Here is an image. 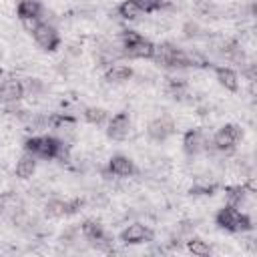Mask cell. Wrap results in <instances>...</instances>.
I'll use <instances>...</instances> for the list:
<instances>
[{"instance_id":"obj_1","label":"cell","mask_w":257,"mask_h":257,"mask_svg":"<svg viewBox=\"0 0 257 257\" xmlns=\"http://www.w3.org/2000/svg\"><path fill=\"white\" fill-rule=\"evenodd\" d=\"M24 151L34 155L36 159H58V161H68V145L54 137V135H32L24 139Z\"/></svg>"},{"instance_id":"obj_2","label":"cell","mask_w":257,"mask_h":257,"mask_svg":"<svg viewBox=\"0 0 257 257\" xmlns=\"http://www.w3.org/2000/svg\"><path fill=\"white\" fill-rule=\"evenodd\" d=\"M215 223L219 229L229 231V233H247L253 229V221L247 213H241V209L233 205H225L217 211Z\"/></svg>"},{"instance_id":"obj_3","label":"cell","mask_w":257,"mask_h":257,"mask_svg":"<svg viewBox=\"0 0 257 257\" xmlns=\"http://www.w3.org/2000/svg\"><path fill=\"white\" fill-rule=\"evenodd\" d=\"M120 48H122V54L131 56V58L149 60L155 54V44L149 38H145L141 32L131 30V28H124L120 32Z\"/></svg>"},{"instance_id":"obj_4","label":"cell","mask_w":257,"mask_h":257,"mask_svg":"<svg viewBox=\"0 0 257 257\" xmlns=\"http://www.w3.org/2000/svg\"><path fill=\"white\" fill-rule=\"evenodd\" d=\"M153 60L159 66H165V68H189L187 50L175 46L173 42H159V44H155Z\"/></svg>"},{"instance_id":"obj_5","label":"cell","mask_w":257,"mask_h":257,"mask_svg":"<svg viewBox=\"0 0 257 257\" xmlns=\"http://www.w3.org/2000/svg\"><path fill=\"white\" fill-rule=\"evenodd\" d=\"M0 213H2L6 219H10L12 223L20 225V227L28 223V215H26V209H24V201H22V197H20L18 193H14V191H8V193H4V195L0 197Z\"/></svg>"},{"instance_id":"obj_6","label":"cell","mask_w":257,"mask_h":257,"mask_svg":"<svg viewBox=\"0 0 257 257\" xmlns=\"http://www.w3.org/2000/svg\"><path fill=\"white\" fill-rule=\"evenodd\" d=\"M241 137H243V131H241L239 124H223V126L213 135L211 145H213L215 151H219V153H223V155H229V153L235 151V147H237V143L241 141Z\"/></svg>"},{"instance_id":"obj_7","label":"cell","mask_w":257,"mask_h":257,"mask_svg":"<svg viewBox=\"0 0 257 257\" xmlns=\"http://www.w3.org/2000/svg\"><path fill=\"white\" fill-rule=\"evenodd\" d=\"M30 34L38 44V48H42L44 52H54L60 46V34L50 22H40Z\"/></svg>"},{"instance_id":"obj_8","label":"cell","mask_w":257,"mask_h":257,"mask_svg":"<svg viewBox=\"0 0 257 257\" xmlns=\"http://www.w3.org/2000/svg\"><path fill=\"white\" fill-rule=\"evenodd\" d=\"M128 135H131V116H128V112L126 110H120V112L112 114L108 118V122H106V137L110 141L120 143Z\"/></svg>"},{"instance_id":"obj_9","label":"cell","mask_w":257,"mask_h":257,"mask_svg":"<svg viewBox=\"0 0 257 257\" xmlns=\"http://www.w3.org/2000/svg\"><path fill=\"white\" fill-rule=\"evenodd\" d=\"M80 207H82V201H80V199H74V201L50 199V201H46V205H44V215L50 217V219H62V217H68V215L78 213Z\"/></svg>"},{"instance_id":"obj_10","label":"cell","mask_w":257,"mask_h":257,"mask_svg":"<svg viewBox=\"0 0 257 257\" xmlns=\"http://www.w3.org/2000/svg\"><path fill=\"white\" fill-rule=\"evenodd\" d=\"M120 241L124 245H141L153 241V231L143 223H131L120 231Z\"/></svg>"},{"instance_id":"obj_11","label":"cell","mask_w":257,"mask_h":257,"mask_svg":"<svg viewBox=\"0 0 257 257\" xmlns=\"http://www.w3.org/2000/svg\"><path fill=\"white\" fill-rule=\"evenodd\" d=\"M211 145V141H207V137L203 135L201 128H189L185 135H183V151L189 155V157H195L203 151H207Z\"/></svg>"},{"instance_id":"obj_12","label":"cell","mask_w":257,"mask_h":257,"mask_svg":"<svg viewBox=\"0 0 257 257\" xmlns=\"http://www.w3.org/2000/svg\"><path fill=\"white\" fill-rule=\"evenodd\" d=\"M106 173L108 175H114L118 179H128L137 173V165L133 159H128L126 155H112L108 159V165H106Z\"/></svg>"},{"instance_id":"obj_13","label":"cell","mask_w":257,"mask_h":257,"mask_svg":"<svg viewBox=\"0 0 257 257\" xmlns=\"http://www.w3.org/2000/svg\"><path fill=\"white\" fill-rule=\"evenodd\" d=\"M175 133V122L169 118V116H159V118H153L147 126V135L151 141L155 143H163L167 141L171 135Z\"/></svg>"},{"instance_id":"obj_14","label":"cell","mask_w":257,"mask_h":257,"mask_svg":"<svg viewBox=\"0 0 257 257\" xmlns=\"http://www.w3.org/2000/svg\"><path fill=\"white\" fill-rule=\"evenodd\" d=\"M24 98V84L20 78H6L0 82V100L4 104H16Z\"/></svg>"},{"instance_id":"obj_15","label":"cell","mask_w":257,"mask_h":257,"mask_svg":"<svg viewBox=\"0 0 257 257\" xmlns=\"http://www.w3.org/2000/svg\"><path fill=\"white\" fill-rule=\"evenodd\" d=\"M213 68V72H215V78H217V82L225 88V90H231V92H237L239 90V76H237V72L233 70V68H229V66H211Z\"/></svg>"},{"instance_id":"obj_16","label":"cell","mask_w":257,"mask_h":257,"mask_svg":"<svg viewBox=\"0 0 257 257\" xmlns=\"http://www.w3.org/2000/svg\"><path fill=\"white\" fill-rule=\"evenodd\" d=\"M104 78H106L108 82H114V84L128 82V80L133 78V68L126 66V64H116V62H112L110 66H106Z\"/></svg>"},{"instance_id":"obj_17","label":"cell","mask_w":257,"mask_h":257,"mask_svg":"<svg viewBox=\"0 0 257 257\" xmlns=\"http://www.w3.org/2000/svg\"><path fill=\"white\" fill-rule=\"evenodd\" d=\"M80 235L92 245L94 241H100L106 233H104V227H102L100 221H96V219H86V221H82V225H80Z\"/></svg>"},{"instance_id":"obj_18","label":"cell","mask_w":257,"mask_h":257,"mask_svg":"<svg viewBox=\"0 0 257 257\" xmlns=\"http://www.w3.org/2000/svg\"><path fill=\"white\" fill-rule=\"evenodd\" d=\"M34 173H36V157L30 155V153H24V155L16 161L14 175H16L18 179H30Z\"/></svg>"},{"instance_id":"obj_19","label":"cell","mask_w":257,"mask_h":257,"mask_svg":"<svg viewBox=\"0 0 257 257\" xmlns=\"http://www.w3.org/2000/svg\"><path fill=\"white\" fill-rule=\"evenodd\" d=\"M16 14L22 20H28V18H40L42 14V4L38 0H20L16 4Z\"/></svg>"},{"instance_id":"obj_20","label":"cell","mask_w":257,"mask_h":257,"mask_svg":"<svg viewBox=\"0 0 257 257\" xmlns=\"http://www.w3.org/2000/svg\"><path fill=\"white\" fill-rule=\"evenodd\" d=\"M116 12H118V16H120L122 20H128V22L139 20V18L145 14V12H143V6H141L139 0H122V2L118 4Z\"/></svg>"},{"instance_id":"obj_21","label":"cell","mask_w":257,"mask_h":257,"mask_svg":"<svg viewBox=\"0 0 257 257\" xmlns=\"http://www.w3.org/2000/svg\"><path fill=\"white\" fill-rule=\"evenodd\" d=\"M251 193L245 189V185H229L225 187V199H227V205H233L237 209H241V205L247 201Z\"/></svg>"},{"instance_id":"obj_22","label":"cell","mask_w":257,"mask_h":257,"mask_svg":"<svg viewBox=\"0 0 257 257\" xmlns=\"http://www.w3.org/2000/svg\"><path fill=\"white\" fill-rule=\"evenodd\" d=\"M82 116H84V120L88 124H94V126L104 124L108 120V112L104 108H100V106H86L84 112H82Z\"/></svg>"},{"instance_id":"obj_23","label":"cell","mask_w":257,"mask_h":257,"mask_svg":"<svg viewBox=\"0 0 257 257\" xmlns=\"http://www.w3.org/2000/svg\"><path fill=\"white\" fill-rule=\"evenodd\" d=\"M217 189H219V183L209 181V179H197V181L191 185L189 193H191V195H205V197H209V195H213Z\"/></svg>"},{"instance_id":"obj_24","label":"cell","mask_w":257,"mask_h":257,"mask_svg":"<svg viewBox=\"0 0 257 257\" xmlns=\"http://www.w3.org/2000/svg\"><path fill=\"white\" fill-rule=\"evenodd\" d=\"M185 243H187V249H189L193 255H197V257H207V255H211V245H209L207 241L199 239V237H189Z\"/></svg>"},{"instance_id":"obj_25","label":"cell","mask_w":257,"mask_h":257,"mask_svg":"<svg viewBox=\"0 0 257 257\" xmlns=\"http://www.w3.org/2000/svg\"><path fill=\"white\" fill-rule=\"evenodd\" d=\"M22 84H24V94H30V96H38L44 90V82L40 78H24Z\"/></svg>"},{"instance_id":"obj_26","label":"cell","mask_w":257,"mask_h":257,"mask_svg":"<svg viewBox=\"0 0 257 257\" xmlns=\"http://www.w3.org/2000/svg\"><path fill=\"white\" fill-rule=\"evenodd\" d=\"M203 32H205V30H203L197 22H187V24L183 26V36H185V38H201V36H205Z\"/></svg>"},{"instance_id":"obj_27","label":"cell","mask_w":257,"mask_h":257,"mask_svg":"<svg viewBox=\"0 0 257 257\" xmlns=\"http://www.w3.org/2000/svg\"><path fill=\"white\" fill-rule=\"evenodd\" d=\"M40 22H42L40 18H28V20H22V26H24L28 32H32V30H34V28H36Z\"/></svg>"}]
</instances>
